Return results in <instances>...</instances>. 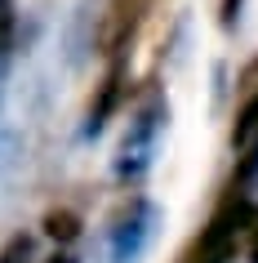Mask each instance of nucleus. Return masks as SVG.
Wrapping results in <instances>:
<instances>
[{
  "label": "nucleus",
  "instance_id": "20e7f679",
  "mask_svg": "<svg viewBox=\"0 0 258 263\" xmlns=\"http://www.w3.org/2000/svg\"><path fill=\"white\" fill-rule=\"evenodd\" d=\"M165 0H107L103 9V23H98V54L107 58H129L134 41L143 36V27L151 23V14L161 9Z\"/></svg>",
  "mask_w": 258,
  "mask_h": 263
},
{
  "label": "nucleus",
  "instance_id": "f257e3e1",
  "mask_svg": "<svg viewBox=\"0 0 258 263\" xmlns=\"http://www.w3.org/2000/svg\"><path fill=\"white\" fill-rule=\"evenodd\" d=\"M156 223L161 210L147 196H125L103 228V263H138L156 241Z\"/></svg>",
  "mask_w": 258,
  "mask_h": 263
},
{
  "label": "nucleus",
  "instance_id": "423d86ee",
  "mask_svg": "<svg viewBox=\"0 0 258 263\" xmlns=\"http://www.w3.org/2000/svg\"><path fill=\"white\" fill-rule=\"evenodd\" d=\"M254 134H258V85L241 94V107H236V121H231V143L245 147Z\"/></svg>",
  "mask_w": 258,
  "mask_h": 263
},
{
  "label": "nucleus",
  "instance_id": "0eeeda50",
  "mask_svg": "<svg viewBox=\"0 0 258 263\" xmlns=\"http://www.w3.org/2000/svg\"><path fill=\"white\" fill-rule=\"evenodd\" d=\"M45 232L54 236V241H63V246H67V241H76V236H81V219H76L71 210H54V214L45 219Z\"/></svg>",
  "mask_w": 258,
  "mask_h": 263
},
{
  "label": "nucleus",
  "instance_id": "6e6552de",
  "mask_svg": "<svg viewBox=\"0 0 258 263\" xmlns=\"http://www.w3.org/2000/svg\"><path fill=\"white\" fill-rule=\"evenodd\" d=\"M18 41V0H0V58Z\"/></svg>",
  "mask_w": 258,
  "mask_h": 263
},
{
  "label": "nucleus",
  "instance_id": "9d476101",
  "mask_svg": "<svg viewBox=\"0 0 258 263\" xmlns=\"http://www.w3.org/2000/svg\"><path fill=\"white\" fill-rule=\"evenodd\" d=\"M254 85H258V58H254V63H245V71H241V94H245V89H254Z\"/></svg>",
  "mask_w": 258,
  "mask_h": 263
},
{
  "label": "nucleus",
  "instance_id": "f8f14e48",
  "mask_svg": "<svg viewBox=\"0 0 258 263\" xmlns=\"http://www.w3.org/2000/svg\"><path fill=\"white\" fill-rule=\"evenodd\" d=\"M245 259L258 263V219H254V228H249V246H245Z\"/></svg>",
  "mask_w": 258,
  "mask_h": 263
},
{
  "label": "nucleus",
  "instance_id": "1a4fd4ad",
  "mask_svg": "<svg viewBox=\"0 0 258 263\" xmlns=\"http://www.w3.org/2000/svg\"><path fill=\"white\" fill-rule=\"evenodd\" d=\"M31 250H36V246H31V236L18 232V236H9V246L0 250V263H27V259H31Z\"/></svg>",
  "mask_w": 258,
  "mask_h": 263
},
{
  "label": "nucleus",
  "instance_id": "9b49d317",
  "mask_svg": "<svg viewBox=\"0 0 258 263\" xmlns=\"http://www.w3.org/2000/svg\"><path fill=\"white\" fill-rule=\"evenodd\" d=\"M241 18V0H223V27H236Z\"/></svg>",
  "mask_w": 258,
  "mask_h": 263
},
{
  "label": "nucleus",
  "instance_id": "39448f33",
  "mask_svg": "<svg viewBox=\"0 0 258 263\" xmlns=\"http://www.w3.org/2000/svg\"><path fill=\"white\" fill-rule=\"evenodd\" d=\"M125 76H129V58H111L98 89H94V98H89V111H85V139H98L107 129V121L116 116V107L125 98Z\"/></svg>",
  "mask_w": 258,
  "mask_h": 263
},
{
  "label": "nucleus",
  "instance_id": "7ed1b4c3",
  "mask_svg": "<svg viewBox=\"0 0 258 263\" xmlns=\"http://www.w3.org/2000/svg\"><path fill=\"white\" fill-rule=\"evenodd\" d=\"M254 219H258V210L249 205V196H227L223 210H218L214 219H209V228L183 250L178 263H227L231 250H236V236L249 232Z\"/></svg>",
  "mask_w": 258,
  "mask_h": 263
},
{
  "label": "nucleus",
  "instance_id": "f03ea898",
  "mask_svg": "<svg viewBox=\"0 0 258 263\" xmlns=\"http://www.w3.org/2000/svg\"><path fill=\"white\" fill-rule=\"evenodd\" d=\"M165 116H169V103H165L156 89L143 94V103L129 116V129H125L121 147H116V174L125 183H138L151 170V156H156V139L165 129Z\"/></svg>",
  "mask_w": 258,
  "mask_h": 263
}]
</instances>
